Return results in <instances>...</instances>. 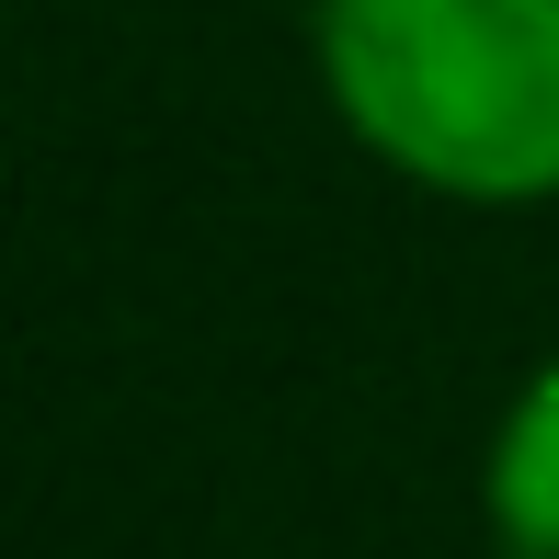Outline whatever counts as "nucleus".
<instances>
[{
  "mask_svg": "<svg viewBox=\"0 0 559 559\" xmlns=\"http://www.w3.org/2000/svg\"><path fill=\"white\" fill-rule=\"evenodd\" d=\"M309 81L389 183L559 206V0H309Z\"/></svg>",
  "mask_w": 559,
  "mask_h": 559,
  "instance_id": "obj_1",
  "label": "nucleus"
},
{
  "mask_svg": "<svg viewBox=\"0 0 559 559\" xmlns=\"http://www.w3.org/2000/svg\"><path fill=\"white\" fill-rule=\"evenodd\" d=\"M479 525L502 559H559V354L514 377L479 445Z\"/></svg>",
  "mask_w": 559,
  "mask_h": 559,
  "instance_id": "obj_2",
  "label": "nucleus"
}]
</instances>
